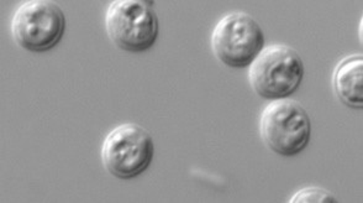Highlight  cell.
<instances>
[{"label":"cell","mask_w":363,"mask_h":203,"mask_svg":"<svg viewBox=\"0 0 363 203\" xmlns=\"http://www.w3.org/2000/svg\"><path fill=\"white\" fill-rule=\"evenodd\" d=\"M155 155L151 134L143 126L124 123L106 136L101 160L106 171L120 180L138 177L150 168Z\"/></svg>","instance_id":"obj_4"},{"label":"cell","mask_w":363,"mask_h":203,"mask_svg":"<svg viewBox=\"0 0 363 203\" xmlns=\"http://www.w3.org/2000/svg\"><path fill=\"white\" fill-rule=\"evenodd\" d=\"M66 31V16L53 1L33 0L20 5L11 20V33L20 48L46 53L57 46Z\"/></svg>","instance_id":"obj_6"},{"label":"cell","mask_w":363,"mask_h":203,"mask_svg":"<svg viewBox=\"0 0 363 203\" xmlns=\"http://www.w3.org/2000/svg\"><path fill=\"white\" fill-rule=\"evenodd\" d=\"M333 88L336 97L345 106L363 108V57L352 55L341 60L333 75Z\"/></svg>","instance_id":"obj_7"},{"label":"cell","mask_w":363,"mask_h":203,"mask_svg":"<svg viewBox=\"0 0 363 203\" xmlns=\"http://www.w3.org/2000/svg\"><path fill=\"white\" fill-rule=\"evenodd\" d=\"M291 203H334L336 202L334 194L328 190L320 187H306L299 190L293 197Z\"/></svg>","instance_id":"obj_8"},{"label":"cell","mask_w":363,"mask_h":203,"mask_svg":"<svg viewBox=\"0 0 363 203\" xmlns=\"http://www.w3.org/2000/svg\"><path fill=\"white\" fill-rule=\"evenodd\" d=\"M259 134L268 149L276 154L294 156L306 150L311 141V118L298 102L276 99L263 109Z\"/></svg>","instance_id":"obj_2"},{"label":"cell","mask_w":363,"mask_h":203,"mask_svg":"<svg viewBox=\"0 0 363 203\" xmlns=\"http://www.w3.org/2000/svg\"><path fill=\"white\" fill-rule=\"evenodd\" d=\"M303 78V60L286 45L264 48L250 66L251 87L257 96L269 101L291 97L301 87Z\"/></svg>","instance_id":"obj_1"},{"label":"cell","mask_w":363,"mask_h":203,"mask_svg":"<svg viewBox=\"0 0 363 203\" xmlns=\"http://www.w3.org/2000/svg\"><path fill=\"white\" fill-rule=\"evenodd\" d=\"M106 28L116 48L133 53L152 49L160 33L157 14L152 5L141 0L113 1L106 11Z\"/></svg>","instance_id":"obj_3"},{"label":"cell","mask_w":363,"mask_h":203,"mask_svg":"<svg viewBox=\"0 0 363 203\" xmlns=\"http://www.w3.org/2000/svg\"><path fill=\"white\" fill-rule=\"evenodd\" d=\"M211 49L228 67H250L264 49L263 30L251 15L235 11L216 24L211 35Z\"/></svg>","instance_id":"obj_5"}]
</instances>
